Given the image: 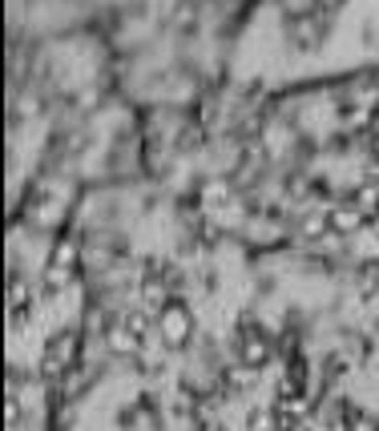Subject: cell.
<instances>
[{"instance_id":"1","label":"cell","mask_w":379,"mask_h":431,"mask_svg":"<svg viewBox=\"0 0 379 431\" xmlns=\"http://www.w3.org/2000/svg\"><path fill=\"white\" fill-rule=\"evenodd\" d=\"M339 77H379V0H254L238 20L230 85L279 93Z\"/></svg>"}]
</instances>
